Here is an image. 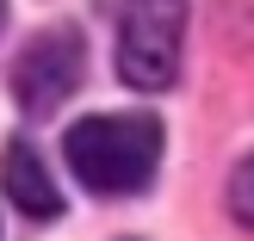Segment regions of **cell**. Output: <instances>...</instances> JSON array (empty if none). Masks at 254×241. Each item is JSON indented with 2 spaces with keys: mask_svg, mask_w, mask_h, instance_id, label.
<instances>
[{
  "mask_svg": "<svg viewBox=\"0 0 254 241\" xmlns=\"http://www.w3.org/2000/svg\"><path fill=\"white\" fill-rule=\"evenodd\" d=\"M87 68V37L74 25H50L25 44L19 68H12V99H19L25 118H50V111L68 105V93L81 87Z\"/></svg>",
  "mask_w": 254,
  "mask_h": 241,
  "instance_id": "cell-3",
  "label": "cell"
},
{
  "mask_svg": "<svg viewBox=\"0 0 254 241\" xmlns=\"http://www.w3.org/2000/svg\"><path fill=\"white\" fill-rule=\"evenodd\" d=\"M0 180H6V198H12L31 223L62 217V192H56V180H50L44 155H37L25 136H12V143H6V155H0Z\"/></svg>",
  "mask_w": 254,
  "mask_h": 241,
  "instance_id": "cell-4",
  "label": "cell"
},
{
  "mask_svg": "<svg viewBox=\"0 0 254 241\" xmlns=\"http://www.w3.org/2000/svg\"><path fill=\"white\" fill-rule=\"evenodd\" d=\"M186 0H124L118 19V81L136 93H168L180 74Z\"/></svg>",
  "mask_w": 254,
  "mask_h": 241,
  "instance_id": "cell-2",
  "label": "cell"
},
{
  "mask_svg": "<svg viewBox=\"0 0 254 241\" xmlns=\"http://www.w3.org/2000/svg\"><path fill=\"white\" fill-rule=\"evenodd\" d=\"M230 210H236V217H242L248 229H254V155L230 173Z\"/></svg>",
  "mask_w": 254,
  "mask_h": 241,
  "instance_id": "cell-5",
  "label": "cell"
},
{
  "mask_svg": "<svg viewBox=\"0 0 254 241\" xmlns=\"http://www.w3.org/2000/svg\"><path fill=\"white\" fill-rule=\"evenodd\" d=\"M0 25H6V0H0Z\"/></svg>",
  "mask_w": 254,
  "mask_h": 241,
  "instance_id": "cell-6",
  "label": "cell"
},
{
  "mask_svg": "<svg viewBox=\"0 0 254 241\" xmlns=\"http://www.w3.org/2000/svg\"><path fill=\"white\" fill-rule=\"evenodd\" d=\"M62 155L81 173L87 192L130 198V192H149V180H155V167H161V124L155 118L99 111V118H81L62 136Z\"/></svg>",
  "mask_w": 254,
  "mask_h": 241,
  "instance_id": "cell-1",
  "label": "cell"
}]
</instances>
